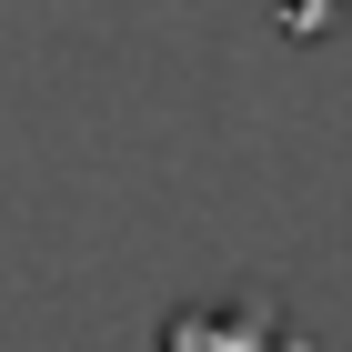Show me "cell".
<instances>
[{
    "label": "cell",
    "instance_id": "1",
    "mask_svg": "<svg viewBox=\"0 0 352 352\" xmlns=\"http://www.w3.org/2000/svg\"><path fill=\"white\" fill-rule=\"evenodd\" d=\"M151 352H312V332L272 292H201V302H182L162 322Z\"/></svg>",
    "mask_w": 352,
    "mask_h": 352
}]
</instances>
